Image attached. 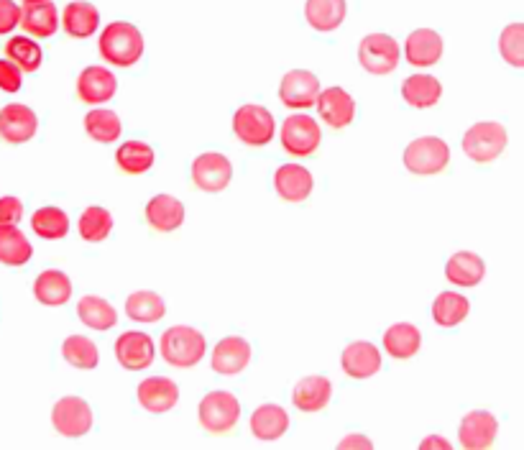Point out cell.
<instances>
[{
  "mask_svg": "<svg viewBox=\"0 0 524 450\" xmlns=\"http://www.w3.org/2000/svg\"><path fill=\"white\" fill-rule=\"evenodd\" d=\"M305 18L315 31L330 34L346 18V0H307Z\"/></svg>",
  "mask_w": 524,
  "mask_h": 450,
  "instance_id": "27",
  "label": "cell"
},
{
  "mask_svg": "<svg viewBox=\"0 0 524 450\" xmlns=\"http://www.w3.org/2000/svg\"><path fill=\"white\" fill-rule=\"evenodd\" d=\"M31 254H34L31 241L16 225H0V264L24 266Z\"/></svg>",
  "mask_w": 524,
  "mask_h": 450,
  "instance_id": "33",
  "label": "cell"
},
{
  "mask_svg": "<svg viewBox=\"0 0 524 450\" xmlns=\"http://www.w3.org/2000/svg\"><path fill=\"white\" fill-rule=\"evenodd\" d=\"M24 3H36V0H24Z\"/></svg>",
  "mask_w": 524,
  "mask_h": 450,
  "instance_id": "48",
  "label": "cell"
},
{
  "mask_svg": "<svg viewBox=\"0 0 524 450\" xmlns=\"http://www.w3.org/2000/svg\"><path fill=\"white\" fill-rule=\"evenodd\" d=\"M486 274V264L484 259L478 254H471V251H458L448 259L445 264V277H448L450 284L455 287H476Z\"/></svg>",
  "mask_w": 524,
  "mask_h": 450,
  "instance_id": "25",
  "label": "cell"
},
{
  "mask_svg": "<svg viewBox=\"0 0 524 450\" xmlns=\"http://www.w3.org/2000/svg\"><path fill=\"white\" fill-rule=\"evenodd\" d=\"M100 54L108 64L133 67L144 57V36L133 24L116 21V24L105 26L103 34H100Z\"/></svg>",
  "mask_w": 524,
  "mask_h": 450,
  "instance_id": "1",
  "label": "cell"
},
{
  "mask_svg": "<svg viewBox=\"0 0 524 450\" xmlns=\"http://www.w3.org/2000/svg\"><path fill=\"white\" fill-rule=\"evenodd\" d=\"M77 228H80V236L85 238V241L100 243L110 236V231H113V215H110L105 208L93 205V208H85V213L80 215Z\"/></svg>",
  "mask_w": 524,
  "mask_h": 450,
  "instance_id": "41",
  "label": "cell"
},
{
  "mask_svg": "<svg viewBox=\"0 0 524 450\" xmlns=\"http://www.w3.org/2000/svg\"><path fill=\"white\" fill-rule=\"evenodd\" d=\"M317 110H320L323 121L333 128L351 126L356 118V103L343 87H328L317 95Z\"/></svg>",
  "mask_w": 524,
  "mask_h": 450,
  "instance_id": "19",
  "label": "cell"
},
{
  "mask_svg": "<svg viewBox=\"0 0 524 450\" xmlns=\"http://www.w3.org/2000/svg\"><path fill=\"white\" fill-rule=\"evenodd\" d=\"M31 228L44 241H59L70 233V218L64 210L47 205V208H39L31 215Z\"/></svg>",
  "mask_w": 524,
  "mask_h": 450,
  "instance_id": "37",
  "label": "cell"
},
{
  "mask_svg": "<svg viewBox=\"0 0 524 450\" xmlns=\"http://www.w3.org/2000/svg\"><path fill=\"white\" fill-rule=\"evenodd\" d=\"M231 179V162H228V156L218 154V151L200 154L195 162H192V182H195L197 190L215 195V192H223L225 187L231 185Z\"/></svg>",
  "mask_w": 524,
  "mask_h": 450,
  "instance_id": "9",
  "label": "cell"
},
{
  "mask_svg": "<svg viewBox=\"0 0 524 450\" xmlns=\"http://www.w3.org/2000/svg\"><path fill=\"white\" fill-rule=\"evenodd\" d=\"M154 356H156L154 341H151L146 333H141V330H128V333L118 335L116 358L123 369L128 371L149 369Z\"/></svg>",
  "mask_w": 524,
  "mask_h": 450,
  "instance_id": "12",
  "label": "cell"
},
{
  "mask_svg": "<svg viewBox=\"0 0 524 450\" xmlns=\"http://www.w3.org/2000/svg\"><path fill=\"white\" fill-rule=\"evenodd\" d=\"M77 315L90 330H110L118 323V312L113 310V305L95 295L82 297L80 305H77Z\"/></svg>",
  "mask_w": 524,
  "mask_h": 450,
  "instance_id": "35",
  "label": "cell"
},
{
  "mask_svg": "<svg viewBox=\"0 0 524 450\" xmlns=\"http://www.w3.org/2000/svg\"><path fill=\"white\" fill-rule=\"evenodd\" d=\"M126 315L136 323H159L167 315V305L156 292H133L126 300Z\"/></svg>",
  "mask_w": 524,
  "mask_h": 450,
  "instance_id": "36",
  "label": "cell"
},
{
  "mask_svg": "<svg viewBox=\"0 0 524 450\" xmlns=\"http://www.w3.org/2000/svg\"><path fill=\"white\" fill-rule=\"evenodd\" d=\"M496 433H499V422H496V417L486 410H473L463 417L458 438H461L463 448L484 450L489 448V445H494Z\"/></svg>",
  "mask_w": 524,
  "mask_h": 450,
  "instance_id": "15",
  "label": "cell"
},
{
  "mask_svg": "<svg viewBox=\"0 0 524 450\" xmlns=\"http://www.w3.org/2000/svg\"><path fill=\"white\" fill-rule=\"evenodd\" d=\"M274 131H277L274 116L261 105H241L233 116V133L246 146H266L274 139Z\"/></svg>",
  "mask_w": 524,
  "mask_h": 450,
  "instance_id": "7",
  "label": "cell"
},
{
  "mask_svg": "<svg viewBox=\"0 0 524 450\" xmlns=\"http://www.w3.org/2000/svg\"><path fill=\"white\" fill-rule=\"evenodd\" d=\"M62 356L67 364L85 371L95 369V366L100 364L98 346H95L90 338H85V335H70V338L62 343Z\"/></svg>",
  "mask_w": 524,
  "mask_h": 450,
  "instance_id": "39",
  "label": "cell"
},
{
  "mask_svg": "<svg viewBox=\"0 0 524 450\" xmlns=\"http://www.w3.org/2000/svg\"><path fill=\"white\" fill-rule=\"evenodd\" d=\"M471 312V302L466 300L458 292H443V295L435 297L432 302V320L440 325V328H455L468 318Z\"/></svg>",
  "mask_w": 524,
  "mask_h": 450,
  "instance_id": "32",
  "label": "cell"
},
{
  "mask_svg": "<svg viewBox=\"0 0 524 450\" xmlns=\"http://www.w3.org/2000/svg\"><path fill=\"white\" fill-rule=\"evenodd\" d=\"M420 448H422V450H427V448H443V450H448L450 443H448V440H445V438H438V435H432V438L422 440Z\"/></svg>",
  "mask_w": 524,
  "mask_h": 450,
  "instance_id": "47",
  "label": "cell"
},
{
  "mask_svg": "<svg viewBox=\"0 0 524 450\" xmlns=\"http://www.w3.org/2000/svg\"><path fill=\"white\" fill-rule=\"evenodd\" d=\"M85 131L98 144H116L123 131V123L113 110L95 108L85 116Z\"/></svg>",
  "mask_w": 524,
  "mask_h": 450,
  "instance_id": "34",
  "label": "cell"
},
{
  "mask_svg": "<svg viewBox=\"0 0 524 450\" xmlns=\"http://www.w3.org/2000/svg\"><path fill=\"white\" fill-rule=\"evenodd\" d=\"M21 24V8L13 0H0V36L11 34Z\"/></svg>",
  "mask_w": 524,
  "mask_h": 450,
  "instance_id": "45",
  "label": "cell"
},
{
  "mask_svg": "<svg viewBox=\"0 0 524 450\" xmlns=\"http://www.w3.org/2000/svg\"><path fill=\"white\" fill-rule=\"evenodd\" d=\"M100 24V13L93 3H85V0H75L70 6L64 8L62 13V26L64 31L75 39H87L98 31Z\"/></svg>",
  "mask_w": 524,
  "mask_h": 450,
  "instance_id": "28",
  "label": "cell"
},
{
  "mask_svg": "<svg viewBox=\"0 0 524 450\" xmlns=\"http://www.w3.org/2000/svg\"><path fill=\"white\" fill-rule=\"evenodd\" d=\"M420 346L422 335L412 323H397L384 333V351L392 358H412Z\"/></svg>",
  "mask_w": 524,
  "mask_h": 450,
  "instance_id": "31",
  "label": "cell"
},
{
  "mask_svg": "<svg viewBox=\"0 0 524 450\" xmlns=\"http://www.w3.org/2000/svg\"><path fill=\"white\" fill-rule=\"evenodd\" d=\"M0 90L3 93H18L21 90V70L11 59H0Z\"/></svg>",
  "mask_w": 524,
  "mask_h": 450,
  "instance_id": "43",
  "label": "cell"
},
{
  "mask_svg": "<svg viewBox=\"0 0 524 450\" xmlns=\"http://www.w3.org/2000/svg\"><path fill=\"white\" fill-rule=\"evenodd\" d=\"M404 57L412 67H432L443 57V36L432 29H417L404 41Z\"/></svg>",
  "mask_w": 524,
  "mask_h": 450,
  "instance_id": "17",
  "label": "cell"
},
{
  "mask_svg": "<svg viewBox=\"0 0 524 450\" xmlns=\"http://www.w3.org/2000/svg\"><path fill=\"white\" fill-rule=\"evenodd\" d=\"M39 131V118L29 105H6L0 110V139L6 144H26L31 141Z\"/></svg>",
  "mask_w": 524,
  "mask_h": 450,
  "instance_id": "11",
  "label": "cell"
},
{
  "mask_svg": "<svg viewBox=\"0 0 524 450\" xmlns=\"http://www.w3.org/2000/svg\"><path fill=\"white\" fill-rule=\"evenodd\" d=\"M323 141L320 126L310 116H289L282 126V146L292 156L315 154L317 146Z\"/></svg>",
  "mask_w": 524,
  "mask_h": 450,
  "instance_id": "10",
  "label": "cell"
},
{
  "mask_svg": "<svg viewBox=\"0 0 524 450\" xmlns=\"http://www.w3.org/2000/svg\"><path fill=\"white\" fill-rule=\"evenodd\" d=\"M139 404L151 415H164V412L174 410V404L179 402V387L167 376H149L136 389Z\"/></svg>",
  "mask_w": 524,
  "mask_h": 450,
  "instance_id": "14",
  "label": "cell"
},
{
  "mask_svg": "<svg viewBox=\"0 0 524 450\" xmlns=\"http://www.w3.org/2000/svg\"><path fill=\"white\" fill-rule=\"evenodd\" d=\"M330 397H333V384L328 376H307L292 392L294 407L302 412H320L328 407Z\"/></svg>",
  "mask_w": 524,
  "mask_h": 450,
  "instance_id": "24",
  "label": "cell"
},
{
  "mask_svg": "<svg viewBox=\"0 0 524 450\" xmlns=\"http://www.w3.org/2000/svg\"><path fill=\"white\" fill-rule=\"evenodd\" d=\"M52 422L64 438H82L93 430V407L82 397H64L54 404Z\"/></svg>",
  "mask_w": 524,
  "mask_h": 450,
  "instance_id": "8",
  "label": "cell"
},
{
  "mask_svg": "<svg viewBox=\"0 0 524 450\" xmlns=\"http://www.w3.org/2000/svg\"><path fill=\"white\" fill-rule=\"evenodd\" d=\"M6 57L21 72H36L41 67V47L29 36H13L6 44Z\"/></svg>",
  "mask_w": 524,
  "mask_h": 450,
  "instance_id": "40",
  "label": "cell"
},
{
  "mask_svg": "<svg viewBox=\"0 0 524 450\" xmlns=\"http://www.w3.org/2000/svg\"><path fill=\"white\" fill-rule=\"evenodd\" d=\"M312 187H315V179H312L310 169L300 167V164H284L274 174V190L284 202H305Z\"/></svg>",
  "mask_w": 524,
  "mask_h": 450,
  "instance_id": "20",
  "label": "cell"
},
{
  "mask_svg": "<svg viewBox=\"0 0 524 450\" xmlns=\"http://www.w3.org/2000/svg\"><path fill=\"white\" fill-rule=\"evenodd\" d=\"M289 415L279 404H261L251 415V433L259 440H277L287 433Z\"/></svg>",
  "mask_w": 524,
  "mask_h": 450,
  "instance_id": "30",
  "label": "cell"
},
{
  "mask_svg": "<svg viewBox=\"0 0 524 450\" xmlns=\"http://www.w3.org/2000/svg\"><path fill=\"white\" fill-rule=\"evenodd\" d=\"M200 425L208 430L210 435H228L236 430L238 420H241V402L236 394L231 392H208L200 402Z\"/></svg>",
  "mask_w": 524,
  "mask_h": 450,
  "instance_id": "3",
  "label": "cell"
},
{
  "mask_svg": "<svg viewBox=\"0 0 524 450\" xmlns=\"http://www.w3.org/2000/svg\"><path fill=\"white\" fill-rule=\"evenodd\" d=\"M399 44L386 34L363 36L358 44V62L371 75H392L399 67Z\"/></svg>",
  "mask_w": 524,
  "mask_h": 450,
  "instance_id": "6",
  "label": "cell"
},
{
  "mask_svg": "<svg viewBox=\"0 0 524 450\" xmlns=\"http://www.w3.org/2000/svg\"><path fill=\"white\" fill-rule=\"evenodd\" d=\"M499 54L509 67L524 70V24H509L501 29Z\"/></svg>",
  "mask_w": 524,
  "mask_h": 450,
  "instance_id": "42",
  "label": "cell"
},
{
  "mask_svg": "<svg viewBox=\"0 0 524 450\" xmlns=\"http://www.w3.org/2000/svg\"><path fill=\"white\" fill-rule=\"evenodd\" d=\"M450 162V146L438 136H422L404 149V167L412 174H440Z\"/></svg>",
  "mask_w": 524,
  "mask_h": 450,
  "instance_id": "5",
  "label": "cell"
},
{
  "mask_svg": "<svg viewBox=\"0 0 524 450\" xmlns=\"http://www.w3.org/2000/svg\"><path fill=\"white\" fill-rule=\"evenodd\" d=\"M317 95H320V80L312 72L292 70L282 77L279 98L287 108H310L317 103Z\"/></svg>",
  "mask_w": 524,
  "mask_h": 450,
  "instance_id": "13",
  "label": "cell"
},
{
  "mask_svg": "<svg viewBox=\"0 0 524 450\" xmlns=\"http://www.w3.org/2000/svg\"><path fill=\"white\" fill-rule=\"evenodd\" d=\"M507 128L496 121H481L471 126L463 136V151L471 162L489 164L499 159L507 149Z\"/></svg>",
  "mask_w": 524,
  "mask_h": 450,
  "instance_id": "4",
  "label": "cell"
},
{
  "mask_svg": "<svg viewBox=\"0 0 524 450\" xmlns=\"http://www.w3.org/2000/svg\"><path fill=\"white\" fill-rule=\"evenodd\" d=\"M251 364V346L238 335H228L215 346L213 351V371L220 376H236L246 371Z\"/></svg>",
  "mask_w": 524,
  "mask_h": 450,
  "instance_id": "18",
  "label": "cell"
},
{
  "mask_svg": "<svg viewBox=\"0 0 524 450\" xmlns=\"http://www.w3.org/2000/svg\"><path fill=\"white\" fill-rule=\"evenodd\" d=\"M34 297L41 302V305H49V307L67 305L72 297L70 277H67L64 272H57V269L41 272L34 282Z\"/></svg>",
  "mask_w": 524,
  "mask_h": 450,
  "instance_id": "26",
  "label": "cell"
},
{
  "mask_svg": "<svg viewBox=\"0 0 524 450\" xmlns=\"http://www.w3.org/2000/svg\"><path fill=\"white\" fill-rule=\"evenodd\" d=\"M371 440L369 438H363V435H348V438H343L338 443L340 450H346V448H371Z\"/></svg>",
  "mask_w": 524,
  "mask_h": 450,
  "instance_id": "46",
  "label": "cell"
},
{
  "mask_svg": "<svg viewBox=\"0 0 524 450\" xmlns=\"http://www.w3.org/2000/svg\"><path fill=\"white\" fill-rule=\"evenodd\" d=\"M440 95H443V87H440L438 77L432 75H412L402 85V98L409 108H432V105H438Z\"/></svg>",
  "mask_w": 524,
  "mask_h": 450,
  "instance_id": "29",
  "label": "cell"
},
{
  "mask_svg": "<svg viewBox=\"0 0 524 450\" xmlns=\"http://www.w3.org/2000/svg\"><path fill=\"white\" fill-rule=\"evenodd\" d=\"M162 358L174 369H192L205 356V335L190 325H172L159 343Z\"/></svg>",
  "mask_w": 524,
  "mask_h": 450,
  "instance_id": "2",
  "label": "cell"
},
{
  "mask_svg": "<svg viewBox=\"0 0 524 450\" xmlns=\"http://www.w3.org/2000/svg\"><path fill=\"white\" fill-rule=\"evenodd\" d=\"M146 223L159 233L177 231L185 223V205L172 195H156L146 205Z\"/></svg>",
  "mask_w": 524,
  "mask_h": 450,
  "instance_id": "22",
  "label": "cell"
},
{
  "mask_svg": "<svg viewBox=\"0 0 524 450\" xmlns=\"http://www.w3.org/2000/svg\"><path fill=\"white\" fill-rule=\"evenodd\" d=\"M340 364L351 379H369L381 369V353L374 343H351L340 356Z\"/></svg>",
  "mask_w": 524,
  "mask_h": 450,
  "instance_id": "23",
  "label": "cell"
},
{
  "mask_svg": "<svg viewBox=\"0 0 524 450\" xmlns=\"http://www.w3.org/2000/svg\"><path fill=\"white\" fill-rule=\"evenodd\" d=\"M116 164L126 174H146L154 167V149L144 141H126L118 146Z\"/></svg>",
  "mask_w": 524,
  "mask_h": 450,
  "instance_id": "38",
  "label": "cell"
},
{
  "mask_svg": "<svg viewBox=\"0 0 524 450\" xmlns=\"http://www.w3.org/2000/svg\"><path fill=\"white\" fill-rule=\"evenodd\" d=\"M118 90L116 75L105 67H87L82 75L77 77V95L82 103L87 105H103L108 103Z\"/></svg>",
  "mask_w": 524,
  "mask_h": 450,
  "instance_id": "16",
  "label": "cell"
},
{
  "mask_svg": "<svg viewBox=\"0 0 524 450\" xmlns=\"http://www.w3.org/2000/svg\"><path fill=\"white\" fill-rule=\"evenodd\" d=\"M18 26H24L26 34L36 36V39H49L59 29L57 6L49 0L26 3V8H21V24Z\"/></svg>",
  "mask_w": 524,
  "mask_h": 450,
  "instance_id": "21",
  "label": "cell"
},
{
  "mask_svg": "<svg viewBox=\"0 0 524 450\" xmlns=\"http://www.w3.org/2000/svg\"><path fill=\"white\" fill-rule=\"evenodd\" d=\"M24 218V202L18 197H0V225H18Z\"/></svg>",
  "mask_w": 524,
  "mask_h": 450,
  "instance_id": "44",
  "label": "cell"
}]
</instances>
